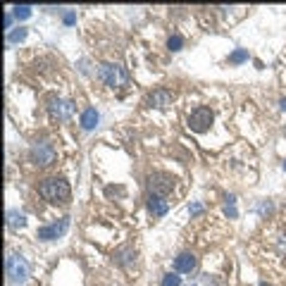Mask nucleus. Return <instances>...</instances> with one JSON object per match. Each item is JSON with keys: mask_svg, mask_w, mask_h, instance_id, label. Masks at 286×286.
I'll list each match as a JSON object with an SVG mask.
<instances>
[{"mask_svg": "<svg viewBox=\"0 0 286 286\" xmlns=\"http://www.w3.org/2000/svg\"><path fill=\"white\" fill-rule=\"evenodd\" d=\"M227 215H229V217H236V208H234V205H231V208L227 205Z\"/></svg>", "mask_w": 286, "mask_h": 286, "instance_id": "4be33fe9", "label": "nucleus"}, {"mask_svg": "<svg viewBox=\"0 0 286 286\" xmlns=\"http://www.w3.org/2000/svg\"><path fill=\"white\" fill-rule=\"evenodd\" d=\"M8 274L17 284L26 281V277H29V262L22 255H8Z\"/></svg>", "mask_w": 286, "mask_h": 286, "instance_id": "423d86ee", "label": "nucleus"}, {"mask_svg": "<svg viewBox=\"0 0 286 286\" xmlns=\"http://www.w3.org/2000/svg\"><path fill=\"white\" fill-rule=\"evenodd\" d=\"M98 76H101L103 84L110 86V88H122V86H126V81H129V74L124 72V67L112 65V62H105V65H101V69H98Z\"/></svg>", "mask_w": 286, "mask_h": 286, "instance_id": "f03ea898", "label": "nucleus"}, {"mask_svg": "<svg viewBox=\"0 0 286 286\" xmlns=\"http://www.w3.org/2000/svg\"><path fill=\"white\" fill-rule=\"evenodd\" d=\"M131 255H136V253L131 251V248H122V251L117 253V262H122V265H124V262L131 260Z\"/></svg>", "mask_w": 286, "mask_h": 286, "instance_id": "dca6fc26", "label": "nucleus"}, {"mask_svg": "<svg viewBox=\"0 0 286 286\" xmlns=\"http://www.w3.org/2000/svg\"><path fill=\"white\" fill-rule=\"evenodd\" d=\"M244 60H248V53H246V51H236V53H231L229 62H231V65H239V62H244Z\"/></svg>", "mask_w": 286, "mask_h": 286, "instance_id": "f3484780", "label": "nucleus"}, {"mask_svg": "<svg viewBox=\"0 0 286 286\" xmlns=\"http://www.w3.org/2000/svg\"><path fill=\"white\" fill-rule=\"evenodd\" d=\"M162 286H181V277H177V274H167V277L162 279Z\"/></svg>", "mask_w": 286, "mask_h": 286, "instance_id": "6ab92c4d", "label": "nucleus"}, {"mask_svg": "<svg viewBox=\"0 0 286 286\" xmlns=\"http://www.w3.org/2000/svg\"><path fill=\"white\" fill-rule=\"evenodd\" d=\"M172 188H174V179L169 177V174L158 172V174H151V177H148V191H151V196L165 198V196L172 194Z\"/></svg>", "mask_w": 286, "mask_h": 286, "instance_id": "7ed1b4c3", "label": "nucleus"}, {"mask_svg": "<svg viewBox=\"0 0 286 286\" xmlns=\"http://www.w3.org/2000/svg\"><path fill=\"white\" fill-rule=\"evenodd\" d=\"M196 265H198V260H196V255H191V253H181V255L174 258V269L181 272V274H191L196 269Z\"/></svg>", "mask_w": 286, "mask_h": 286, "instance_id": "1a4fd4ad", "label": "nucleus"}, {"mask_svg": "<svg viewBox=\"0 0 286 286\" xmlns=\"http://www.w3.org/2000/svg\"><path fill=\"white\" fill-rule=\"evenodd\" d=\"M148 210H151L153 215L162 217V215L167 212V201L160 198V196H151V198H148Z\"/></svg>", "mask_w": 286, "mask_h": 286, "instance_id": "9b49d317", "label": "nucleus"}, {"mask_svg": "<svg viewBox=\"0 0 286 286\" xmlns=\"http://www.w3.org/2000/svg\"><path fill=\"white\" fill-rule=\"evenodd\" d=\"M281 110H286V98H284V101H281Z\"/></svg>", "mask_w": 286, "mask_h": 286, "instance_id": "393cba45", "label": "nucleus"}, {"mask_svg": "<svg viewBox=\"0 0 286 286\" xmlns=\"http://www.w3.org/2000/svg\"><path fill=\"white\" fill-rule=\"evenodd\" d=\"M284 169H286V162H284Z\"/></svg>", "mask_w": 286, "mask_h": 286, "instance_id": "bb28decb", "label": "nucleus"}, {"mask_svg": "<svg viewBox=\"0 0 286 286\" xmlns=\"http://www.w3.org/2000/svg\"><path fill=\"white\" fill-rule=\"evenodd\" d=\"M10 24H12V17H10V15H5V29H10Z\"/></svg>", "mask_w": 286, "mask_h": 286, "instance_id": "b1692460", "label": "nucleus"}, {"mask_svg": "<svg viewBox=\"0 0 286 286\" xmlns=\"http://www.w3.org/2000/svg\"><path fill=\"white\" fill-rule=\"evenodd\" d=\"M260 286H267V284H260Z\"/></svg>", "mask_w": 286, "mask_h": 286, "instance_id": "a878e982", "label": "nucleus"}, {"mask_svg": "<svg viewBox=\"0 0 286 286\" xmlns=\"http://www.w3.org/2000/svg\"><path fill=\"white\" fill-rule=\"evenodd\" d=\"M67 229H69V217H62L60 219V224L55 222V224H51V227L38 229V239H41V241H53V239H60Z\"/></svg>", "mask_w": 286, "mask_h": 286, "instance_id": "0eeeda50", "label": "nucleus"}, {"mask_svg": "<svg viewBox=\"0 0 286 286\" xmlns=\"http://www.w3.org/2000/svg\"><path fill=\"white\" fill-rule=\"evenodd\" d=\"M172 101H174V93L167 91V88H155V91L146 98V103H148L151 108H167V105H172Z\"/></svg>", "mask_w": 286, "mask_h": 286, "instance_id": "6e6552de", "label": "nucleus"}, {"mask_svg": "<svg viewBox=\"0 0 286 286\" xmlns=\"http://www.w3.org/2000/svg\"><path fill=\"white\" fill-rule=\"evenodd\" d=\"M15 17L17 19H29L31 17V8H29V5H19V8H15Z\"/></svg>", "mask_w": 286, "mask_h": 286, "instance_id": "2eb2a0df", "label": "nucleus"}, {"mask_svg": "<svg viewBox=\"0 0 286 286\" xmlns=\"http://www.w3.org/2000/svg\"><path fill=\"white\" fill-rule=\"evenodd\" d=\"M29 155H31V160H34L38 167H48V165L55 162V148H53V143H48V141L36 143Z\"/></svg>", "mask_w": 286, "mask_h": 286, "instance_id": "20e7f679", "label": "nucleus"}, {"mask_svg": "<svg viewBox=\"0 0 286 286\" xmlns=\"http://www.w3.org/2000/svg\"><path fill=\"white\" fill-rule=\"evenodd\" d=\"M188 286H217V284H215V279H212L210 274H203V277H198L196 281H191Z\"/></svg>", "mask_w": 286, "mask_h": 286, "instance_id": "4468645a", "label": "nucleus"}, {"mask_svg": "<svg viewBox=\"0 0 286 286\" xmlns=\"http://www.w3.org/2000/svg\"><path fill=\"white\" fill-rule=\"evenodd\" d=\"M167 45H169V51H181V45H184V38H181V36H172Z\"/></svg>", "mask_w": 286, "mask_h": 286, "instance_id": "a211bd4d", "label": "nucleus"}, {"mask_svg": "<svg viewBox=\"0 0 286 286\" xmlns=\"http://www.w3.org/2000/svg\"><path fill=\"white\" fill-rule=\"evenodd\" d=\"M74 15H72V12H67V15H65V24H74Z\"/></svg>", "mask_w": 286, "mask_h": 286, "instance_id": "412c9836", "label": "nucleus"}, {"mask_svg": "<svg viewBox=\"0 0 286 286\" xmlns=\"http://www.w3.org/2000/svg\"><path fill=\"white\" fill-rule=\"evenodd\" d=\"M8 224L12 229H22L26 224V217L22 215V212H17V210H10L8 212Z\"/></svg>", "mask_w": 286, "mask_h": 286, "instance_id": "ddd939ff", "label": "nucleus"}, {"mask_svg": "<svg viewBox=\"0 0 286 286\" xmlns=\"http://www.w3.org/2000/svg\"><path fill=\"white\" fill-rule=\"evenodd\" d=\"M198 212H203V208L201 205H194V208H191V215H198Z\"/></svg>", "mask_w": 286, "mask_h": 286, "instance_id": "5701e85b", "label": "nucleus"}, {"mask_svg": "<svg viewBox=\"0 0 286 286\" xmlns=\"http://www.w3.org/2000/svg\"><path fill=\"white\" fill-rule=\"evenodd\" d=\"M24 38H26V29H19V31H12V34H10V41L12 43L24 41Z\"/></svg>", "mask_w": 286, "mask_h": 286, "instance_id": "aec40b11", "label": "nucleus"}, {"mask_svg": "<svg viewBox=\"0 0 286 286\" xmlns=\"http://www.w3.org/2000/svg\"><path fill=\"white\" fill-rule=\"evenodd\" d=\"M38 194L45 198L48 203H67L69 196H72V188H69V184L65 181V179H45V181H41V186H38Z\"/></svg>", "mask_w": 286, "mask_h": 286, "instance_id": "f257e3e1", "label": "nucleus"}, {"mask_svg": "<svg viewBox=\"0 0 286 286\" xmlns=\"http://www.w3.org/2000/svg\"><path fill=\"white\" fill-rule=\"evenodd\" d=\"M53 105H51V112H53V117H58V119H67L69 115H72V110H74V105H72V103L69 101H55V98H53Z\"/></svg>", "mask_w": 286, "mask_h": 286, "instance_id": "9d476101", "label": "nucleus"}, {"mask_svg": "<svg viewBox=\"0 0 286 286\" xmlns=\"http://www.w3.org/2000/svg\"><path fill=\"white\" fill-rule=\"evenodd\" d=\"M212 119H215L212 110L198 108V110L191 112V117H188V126H191V131H196V134H203V131H208V129H210Z\"/></svg>", "mask_w": 286, "mask_h": 286, "instance_id": "39448f33", "label": "nucleus"}, {"mask_svg": "<svg viewBox=\"0 0 286 286\" xmlns=\"http://www.w3.org/2000/svg\"><path fill=\"white\" fill-rule=\"evenodd\" d=\"M96 124H98V112H96V108L84 110V115H81V126H84L86 131H91Z\"/></svg>", "mask_w": 286, "mask_h": 286, "instance_id": "f8f14e48", "label": "nucleus"}]
</instances>
